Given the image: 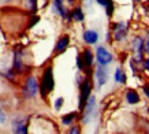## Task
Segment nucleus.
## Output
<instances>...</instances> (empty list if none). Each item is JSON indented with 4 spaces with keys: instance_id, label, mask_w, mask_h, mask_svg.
Masks as SVG:
<instances>
[{
    "instance_id": "16",
    "label": "nucleus",
    "mask_w": 149,
    "mask_h": 134,
    "mask_svg": "<svg viewBox=\"0 0 149 134\" xmlns=\"http://www.w3.org/2000/svg\"><path fill=\"white\" fill-rule=\"evenodd\" d=\"M77 112H68L67 115H64L63 118H62V123L63 125H71L72 122L75 121V118H77Z\"/></svg>"
},
{
    "instance_id": "15",
    "label": "nucleus",
    "mask_w": 149,
    "mask_h": 134,
    "mask_svg": "<svg viewBox=\"0 0 149 134\" xmlns=\"http://www.w3.org/2000/svg\"><path fill=\"white\" fill-rule=\"evenodd\" d=\"M113 80H115V82H118V84H126V74L122 71V68H119L118 67L116 70H115V75H113Z\"/></svg>"
},
{
    "instance_id": "21",
    "label": "nucleus",
    "mask_w": 149,
    "mask_h": 134,
    "mask_svg": "<svg viewBox=\"0 0 149 134\" xmlns=\"http://www.w3.org/2000/svg\"><path fill=\"white\" fill-rule=\"evenodd\" d=\"M144 52L149 55V38L146 41H144Z\"/></svg>"
},
{
    "instance_id": "4",
    "label": "nucleus",
    "mask_w": 149,
    "mask_h": 134,
    "mask_svg": "<svg viewBox=\"0 0 149 134\" xmlns=\"http://www.w3.org/2000/svg\"><path fill=\"white\" fill-rule=\"evenodd\" d=\"M127 31H129L127 22H116L112 25L111 33H112V37L115 41H122L127 36Z\"/></svg>"
},
{
    "instance_id": "5",
    "label": "nucleus",
    "mask_w": 149,
    "mask_h": 134,
    "mask_svg": "<svg viewBox=\"0 0 149 134\" xmlns=\"http://www.w3.org/2000/svg\"><path fill=\"white\" fill-rule=\"evenodd\" d=\"M96 81H97V86L101 88L107 84L108 81V68L103 64H99L96 67Z\"/></svg>"
},
{
    "instance_id": "6",
    "label": "nucleus",
    "mask_w": 149,
    "mask_h": 134,
    "mask_svg": "<svg viewBox=\"0 0 149 134\" xmlns=\"http://www.w3.org/2000/svg\"><path fill=\"white\" fill-rule=\"evenodd\" d=\"M96 59H97V62L99 64H103V66H107L109 63L112 62V55L109 54L107 49L104 48V47H99L97 51H96Z\"/></svg>"
},
{
    "instance_id": "8",
    "label": "nucleus",
    "mask_w": 149,
    "mask_h": 134,
    "mask_svg": "<svg viewBox=\"0 0 149 134\" xmlns=\"http://www.w3.org/2000/svg\"><path fill=\"white\" fill-rule=\"evenodd\" d=\"M68 44H70V36L68 34H63L60 36L55 44V54L59 55V54H63L64 51L68 48Z\"/></svg>"
},
{
    "instance_id": "22",
    "label": "nucleus",
    "mask_w": 149,
    "mask_h": 134,
    "mask_svg": "<svg viewBox=\"0 0 149 134\" xmlns=\"http://www.w3.org/2000/svg\"><path fill=\"white\" fill-rule=\"evenodd\" d=\"M4 121H6V112L0 108V123H3Z\"/></svg>"
},
{
    "instance_id": "20",
    "label": "nucleus",
    "mask_w": 149,
    "mask_h": 134,
    "mask_svg": "<svg viewBox=\"0 0 149 134\" xmlns=\"http://www.w3.org/2000/svg\"><path fill=\"white\" fill-rule=\"evenodd\" d=\"M142 66H144V68L149 73V58H148V59H144V60H142Z\"/></svg>"
},
{
    "instance_id": "12",
    "label": "nucleus",
    "mask_w": 149,
    "mask_h": 134,
    "mask_svg": "<svg viewBox=\"0 0 149 134\" xmlns=\"http://www.w3.org/2000/svg\"><path fill=\"white\" fill-rule=\"evenodd\" d=\"M68 19H72L74 22H84L85 15H84V13H82L81 7H75L71 13H68Z\"/></svg>"
},
{
    "instance_id": "18",
    "label": "nucleus",
    "mask_w": 149,
    "mask_h": 134,
    "mask_svg": "<svg viewBox=\"0 0 149 134\" xmlns=\"http://www.w3.org/2000/svg\"><path fill=\"white\" fill-rule=\"evenodd\" d=\"M63 103H64L63 97H58V98H56V101H55V110H56V111H59V110L62 108V105H63Z\"/></svg>"
},
{
    "instance_id": "1",
    "label": "nucleus",
    "mask_w": 149,
    "mask_h": 134,
    "mask_svg": "<svg viewBox=\"0 0 149 134\" xmlns=\"http://www.w3.org/2000/svg\"><path fill=\"white\" fill-rule=\"evenodd\" d=\"M55 88V78H54V68L52 66H47L42 71L41 75V81L38 84V92H40L41 97L45 100L48 97V94L54 90Z\"/></svg>"
},
{
    "instance_id": "19",
    "label": "nucleus",
    "mask_w": 149,
    "mask_h": 134,
    "mask_svg": "<svg viewBox=\"0 0 149 134\" xmlns=\"http://www.w3.org/2000/svg\"><path fill=\"white\" fill-rule=\"evenodd\" d=\"M68 134H81V129H79V126H72Z\"/></svg>"
},
{
    "instance_id": "23",
    "label": "nucleus",
    "mask_w": 149,
    "mask_h": 134,
    "mask_svg": "<svg viewBox=\"0 0 149 134\" xmlns=\"http://www.w3.org/2000/svg\"><path fill=\"white\" fill-rule=\"evenodd\" d=\"M142 89H144V93L146 94V97L149 98V84H148V85H145L144 88H142Z\"/></svg>"
},
{
    "instance_id": "11",
    "label": "nucleus",
    "mask_w": 149,
    "mask_h": 134,
    "mask_svg": "<svg viewBox=\"0 0 149 134\" xmlns=\"http://www.w3.org/2000/svg\"><path fill=\"white\" fill-rule=\"evenodd\" d=\"M54 8L62 18H68V11L64 7L63 0H54Z\"/></svg>"
},
{
    "instance_id": "14",
    "label": "nucleus",
    "mask_w": 149,
    "mask_h": 134,
    "mask_svg": "<svg viewBox=\"0 0 149 134\" xmlns=\"http://www.w3.org/2000/svg\"><path fill=\"white\" fill-rule=\"evenodd\" d=\"M126 101L129 104H137L140 103V94L137 93V90L130 89L126 92Z\"/></svg>"
},
{
    "instance_id": "13",
    "label": "nucleus",
    "mask_w": 149,
    "mask_h": 134,
    "mask_svg": "<svg viewBox=\"0 0 149 134\" xmlns=\"http://www.w3.org/2000/svg\"><path fill=\"white\" fill-rule=\"evenodd\" d=\"M100 6H103L105 8V13L108 17H112L113 15V10H115V6H113V1L112 0H96Z\"/></svg>"
},
{
    "instance_id": "17",
    "label": "nucleus",
    "mask_w": 149,
    "mask_h": 134,
    "mask_svg": "<svg viewBox=\"0 0 149 134\" xmlns=\"http://www.w3.org/2000/svg\"><path fill=\"white\" fill-rule=\"evenodd\" d=\"M26 4L30 10V13L32 14H36L37 11V0H26Z\"/></svg>"
},
{
    "instance_id": "2",
    "label": "nucleus",
    "mask_w": 149,
    "mask_h": 134,
    "mask_svg": "<svg viewBox=\"0 0 149 134\" xmlns=\"http://www.w3.org/2000/svg\"><path fill=\"white\" fill-rule=\"evenodd\" d=\"M91 93H92V82H91V78L86 77L84 80L79 82V111H84V107H85L86 101L89 100L91 97Z\"/></svg>"
},
{
    "instance_id": "3",
    "label": "nucleus",
    "mask_w": 149,
    "mask_h": 134,
    "mask_svg": "<svg viewBox=\"0 0 149 134\" xmlns=\"http://www.w3.org/2000/svg\"><path fill=\"white\" fill-rule=\"evenodd\" d=\"M38 92V82L37 78L33 75H29L25 80V84L22 86V96L25 98H32L34 97Z\"/></svg>"
},
{
    "instance_id": "9",
    "label": "nucleus",
    "mask_w": 149,
    "mask_h": 134,
    "mask_svg": "<svg viewBox=\"0 0 149 134\" xmlns=\"http://www.w3.org/2000/svg\"><path fill=\"white\" fill-rule=\"evenodd\" d=\"M13 133L14 134H29L27 123L22 119H15L13 122Z\"/></svg>"
},
{
    "instance_id": "26",
    "label": "nucleus",
    "mask_w": 149,
    "mask_h": 134,
    "mask_svg": "<svg viewBox=\"0 0 149 134\" xmlns=\"http://www.w3.org/2000/svg\"><path fill=\"white\" fill-rule=\"evenodd\" d=\"M134 1H140V0H134Z\"/></svg>"
},
{
    "instance_id": "25",
    "label": "nucleus",
    "mask_w": 149,
    "mask_h": 134,
    "mask_svg": "<svg viewBox=\"0 0 149 134\" xmlns=\"http://www.w3.org/2000/svg\"><path fill=\"white\" fill-rule=\"evenodd\" d=\"M144 134H149V131H146V133H144Z\"/></svg>"
},
{
    "instance_id": "10",
    "label": "nucleus",
    "mask_w": 149,
    "mask_h": 134,
    "mask_svg": "<svg viewBox=\"0 0 149 134\" xmlns=\"http://www.w3.org/2000/svg\"><path fill=\"white\" fill-rule=\"evenodd\" d=\"M84 41L89 45L96 44L99 41V33L96 30H85V33H84Z\"/></svg>"
},
{
    "instance_id": "24",
    "label": "nucleus",
    "mask_w": 149,
    "mask_h": 134,
    "mask_svg": "<svg viewBox=\"0 0 149 134\" xmlns=\"http://www.w3.org/2000/svg\"><path fill=\"white\" fill-rule=\"evenodd\" d=\"M0 1H11V0H0Z\"/></svg>"
},
{
    "instance_id": "7",
    "label": "nucleus",
    "mask_w": 149,
    "mask_h": 134,
    "mask_svg": "<svg viewBox=\"0 0 149 134\" xmlns=\"http://www.w3.org/2000/svg\"><path fill=\"white\" fill-rule=\"evenodd\" d=\"M133 49H134V59L138 62H142L144 60V40L141 38V37H136L134 40H133Z\"/></svg>"
}]
</instances>
